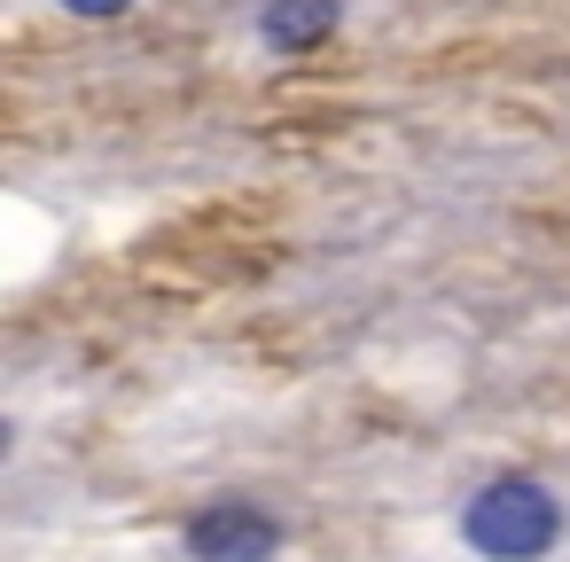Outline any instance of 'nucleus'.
Segmentation results:
<instances>
[{
    "instance_id": "obj_1",
    "label": "nucleus",
    "mask_w": 570,
    "mask_h": 562,
    "mask_svg": "<svg viewBox=\"0 0 570 562\" xmlns=\"http://www.w3.org/2000/svg\"><path fill=\"white\" fill-rule=\"evenodd\" d=\"M461 539H469L484 562H539V554H554V539H562V500H554L539 476L508 469V476H492V484H476V492L461 500Z\"/></svg>"
},
{
    "instance_id": "obj_2",
    "label": "nucleus",
    "mask_w": 570,
    "mask_h": 562,
    "mask_svg": "<svg viewBox=\"0 0 570 562\" xmlns=\"http://www.w3.org/2000/svg\"><path fill=\"white\" fill-rule=\"evenodd\" d=\"M180 546L196 562H274L282 554V515H266L258 500H204L188 515Z\"/></svg>"
},
{
    "instance_id": "obj_3",
    "label": "nucleus",
    "mask_w": 570,
    "mask_h": 562,
    "mask_svg": "<svg viewBox=\"0 0 570 562\" xmlns=\"http://www.w3.org/2000/svg\"><path fill=\"white\" fill-rule=\"evenodd\" d=\"M344 24V0H258V48L266 56H313Z\"/></svg>"
},
{
    "instance_id": "obj_4",
    "label": "nucleus",
    "mask_w": 570,
    "mask_h": 562,
    "mask_svg": "<svg viewBox=\"0 0 570 562\" xmlns=\"http://www.w3.org/2000/svg\"><path fill=\"white\" fill-rule=\"evenodd\" d=\"M63 17H79V24H110V17H126L134 0H56Z\"/></svg>"
}]
</instances>
